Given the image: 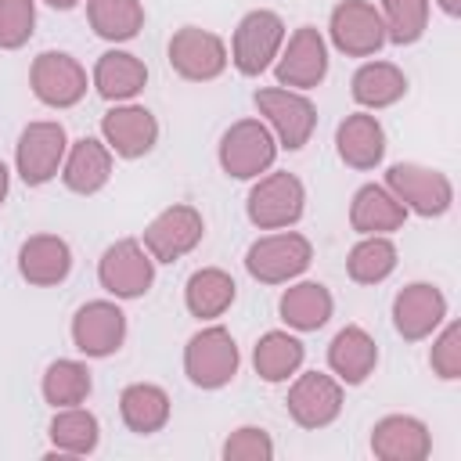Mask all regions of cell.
Listing matches in <instances>:
<instances>
[{"label":"cell","mask_w":461,"mask_h":461,"mask_svg":"<svg viewBox=\"0 0 461 461\" xmlns=\"http://www.w3.org/2000/svg\"><path fill=\"white\" fill-rule=\"evenodd\" d=\"M223 457L227 461H270L274 457V443H270V436L263 429L245 425L223 443Z\"/></svg>","instance_id":"cell-37"},{"label":"cell","mask_w":461,"mask_h":461,"mask_svg":"<svg viewBox=\"0 0 461 461\" xmlns=\"http://www.w3.org/2000/svg\"><path fill=\"white\" fill-rule=\"evenodd\" d=\"M252 364H256V375H259V378L281 382V378H288V375L303 364V342L292 339L288 331H267V335L256 342Z\"/></svg>","instance_id":"cell-31"},{"label":"cell","mask_w":461,"mask_h":461,"mask_svg":"<svg viewBox=\"0 0 461 461\" xmlns=\"http://www.w3.org/2000/svg\"><path fill=\"white\" fill-rule=\"evenodd\" d=\"M285 40V22L274 11H249L234 29V65L241 76H259Z\"/></svg>","instance_id":"cell-6"},{"label":"cell","mask_w":461,"mask_h":461,"mask_svg":"<svg viewBox=\"0 0 461 461\" xmlns=\"http://www.w3.org/2000/svg\"><path fill=\"white\" fill-rule=\"evenodd\" d=\"M371 450L375 457L382 461H421L429 457L432 450V439H429V429L418 421V418H407V414H389L375 425L371 432Z\"/></svg>","instance_id":"cell-18"},{"label":"cell","mask_w":461,"mask_h":461,"mask_svg":"<svg viewBox=\"0 0 461 461\" xmlns=\"http://www.w3.org/2000/svg\"><path fill=\"white\" fill-rule=\"evenodd\" d=\"M234 303V277L216 270V267H205V270H194L191 281H187V310L202 321L209 317H220L227 306Z\"/></svg>","instance_id":"cell-29"},{"label":"cell","mask_w":461,"mask_h":461,"mask_svg":"<svg viewBox=\"0 0 461 461\" xmlns=\"http://www.w3.org/2000/svg\"><path fill=\"white\" fill-rule=\"evenodd\" d=\"M281 317L299 331H317L331 317V295L317 281H303L281 295Z\"/></svg>","instance_id":"cell-28"},{"label":"cell","mask_w":461,"mask_h":461,"mask_svg":"<svg viewBox=\"0 0 461 461\" xmlns=\"http://www.w3.org/2000/svg\"><path fill=\"white\" fill-rule=\"evenodd\" d=\"M18 270L29 285H58L72 270V252L54 234H36L18 252Z\"/></svg>","instance_id":"cell-21"},{"label":"cell","mask_w":461,"mask_h":461,"mask_svg":"<svg viewBox=\"0 0 461 461\" xmlns=\"http://www.w3.org/2000/svg\"><path fill=\"white\" fill-rule=\"evenodd\" d=\"M187 378L202 389H220L238 375V346L227 328H202L184 353Z\"/></svg>","instance_id":"cell-1"},{"label":"cell","mask_w":461,"mask_h":461,"mask_svg":"<svg viewBox=\"0 0 461 461\" xmlns=\"http://www.w3.org/2000/svg\"><path fill=\"white\" fill-rule=\"evenodd\" d=\"M346 267H349V277H353V281H360V285H378V281H385V277L393 274V267H396V245H393L389 238H382V234H367L360 245H353Z\"/></svg>","instance_id":"cell-32"},{"label":"cell","mask_w":461,"mask_h":461,"mask_svg":"<svg viewBox=\"0 0 461 461\" xmlns=\"http://www.w3.org/2000/svg\"><path fill=\"white\" fill-rule=\"evenodd\" d=\"M32 94L50 108H72L86 94V72L72 54L43 50L32 61Z\"/></svg>","instance_id":"cell-7"},{"label":"cell","mask_w":461,"mask_h":461,"mask_svg":"<svg viewBox=\"0 0 461 461\" xmlns=\"http://www.w3.org/2000/svg\"><path fill=\"white\" fill-rule=\"evenodd\" d=\"M375 360H378L375 339H371L364 328H357V324L342 328V331L331 339V346H328V364H331V371H335L342 382H349V385H360V382L375 371Z\"/></svg>","instance_id":"cell-22"},{"label":"cell","mask_w":461,"mask_h":461,"mask_svg":"<svg viewBox=\"0 0 461 461\" xmlns=\"http://www.w3.org/2000/svg\"><path fill=\"white\" fill-rule=\"evenodd\" d=\"M169 65L184 76V79H216L227 68V47L216 32L198 29V25H184L173 40H169Z\"/></svg>","instance_id":"cell-9"},{"label":"cell","mask_w":461,"mask_h":461,"mask_svg":"<svg viewBox=\"0 0 461 461\" xmlns=\"http://www.w3.org/2000/svg\"><path fill=\"white\" fill-rule=\"evenodd\" d=\"M101 130H104V140L112 144L115 155L122 158H137L144 151H151L155 137H158V122L148 108H137V104H126V108H112L104 119H101Z\"/></svg>","instance_id":"cell-19"},{"label":"cell","mask_w":461,"mask_h":461,"mask_svg":"<svg viewBox=\"0 0 461 461\" xmlns=\"http://www.w3.org/2000/svg\"><path fill=\"white\" fill-rule=\"evenodd\" d=\"M335 144H339L342 162L353 166V169H375L385 155V133H382L378 119L367 115V112L346 115V122L335 133Z\"/></svg>","instance_id":"cell-20"},{"label":"cell","mask_w":461,"mask_h":461,"mask_svg":"<svg viewBox=\"0 0 461 461\" xmlns=\"http://www.w3.org/2000/svg\"><path fill=\"white\" fill-rule=\"evenodd\" d=\"M277 155V144H274V133L259 122V119H241L234 122L223 140H220V166L238 176V180H249V176H259Z\"/></svg>","instance_id":"cell-2"},{"label":"cell","mask_w":461,"mask_h":461,"mask_svg":"<svg viewBox=\"0 0 461 461\" xmlns=\"http://www.w3.org/2000/svg\"><path fill=\"white\" fill-rule=\"evenodd\" d=\"M382 25H385V40L393 43H414L425 32L429 22V0H382Z\"/></svg>","instance_id":"cell-35"},{"label":"cell","mask_w":461,"mask_h":461,"mask_svg":"<svg viewBox=\"0 0 461 461\" xmlns=\"http://www.w3.org/2000/svg\"><path fill=\"white\" fill-rule=\"evenodd\" d=\"M86 18L104 40H133L144 25L140 0H86Z\"/></svg>","instance_id":"cell-30"},{"label":"cell","mask_w":461,"mask_h":461,"mask_svg":"<svg viewBox=\"0 0 461 461\" xmlns=\"http://www.w3.org/2000/svg\"><path fill=\"white\" fill-rule=\"evenodd\" d=\"M403 94H407V76L389 61H371V65L357 68V76H353V97L364 108L396 104Z\"/></svg>","instance_id":"cell-27"},{"label":"cell","mask_w":461,"mask_h":461,"mask_svg":"<svg viewBox=\"0 0 461 461\" xmlns=\"http://www.w3.org/2000/svg\"><path fill=\"white\" fill-rule=\"evenodd\" d=\"M65 158V130L58 122H29L18 140V173L25 184H47Z\"/></svg>","instance_id":"cell-14"},{"label":"cell","mask_w":461,"mask_h":461,"mask_svg":"<svg viewBox=\"0 0 461 461\" xmlns=\"http://www.w3.org/2000/svg\"><path fill=\"white\" fill-rule=\"evenodd\" d=\"M119 411H122V421L148 436V432H158L166 421H169V396L158 389V385H148V382H137V385H126L122 396H119Z\"/></svg>","instance_id":"cell-26"},{"label":"cell","mask_w":461,"mask_h":461,"mask_svg":"<svg viewBox=\"0 0 461 461\" xmlns=\"http://www.w3.org/2000/svg\"><path fill=\"white\" fill-rule=\"evenodd\" d=\"M342 411V385L331 375L310 371L288 389V414L303 429H324Z\"/></svg>","instance_id":"cell-15"},{"label":"cell","mask_w":461,"mask_h":461,"mask_svg":"<svg viewBox=\"0 0 461 461\" xmlns=\"http://www.w3.org/2000/svg\"><path fill=\"white\" fill-rule=\"evenodd\" d=\"M303 184L292 173H270L249 191V220L263 230L288 227L303 216Z\"/></svg>","instance_id":"cell-4"},{"label":"cell","mask_w":461,"mask_h":461,"mask_svg":"<svg viewBox=\"0 0 461 461\" xmlns=\"http://www.w3.org/2000/svg\"><path fill=\"white\" fill-rule=\"evenodd\" d=\"M256 108L270 119L274 133L281 137V144H285L288 151L303 148V144L310 140L313 126H317V108H313L303 94L285 90V86L259 90V94H256Z\"/></svg>","instance_id":"cell-8"},{"label":"cell","mask_w":461,"mask_h":461,"mask_svg":"<svg viewBox=\"0 0 461 461\" xmlns=\"http://www.w3.org/2000/svg\"><path fill=\"white\" fill-rule=\"evenodd\" d=\"M328 72V47L324 36L313 25H303L292 32L281 61H277V83L281 86H317Z\"/></svg>","instance_id":"cell-16"},{"label":"cell","mask_w":461,"mask_h":461,"mask_svg":"<svg viewBox=\"0 0 461 461\" xmlns=\"http://www.w3.org/2000/svg\"><path fill=\"white\" fill-rule=\"evenodd\" d=\"M50 439L61 454H90L97 447V418L79 407L58 411L50 421Z\"/></svg>","instance_id":"cell-33"},{"label":"cell","mask_w":461,"mask_h":461,"mask_svg":"<svg viewBox=\"0 0 461 461\" xmlns=\"http://www.w3.org/2000/svg\"><path fill=\"white\" fill-rule=\"evenodd\" d=\"M439 7H443L447 14H461V0H439Z\"/></svg>","instance_id":"cell-39"},{"label":"cell","mask_w":461,"mask_h":461,"mask_svg":"<svg viewBox=\"0 0 461 461\" xmlns=\"http://www.w3.org/2000/svg\"><path fill=\"white\" fill-rule=\"evenodd\" d=\"M202 212L191 209V205H173L166 212H158L148 230H144V249L158 259V263H173L180 259L184 252H191L198 241H202Z\"/></svg>","instance_id":"cell-11"},{"label":"cell","mask_w":461,"mask_h":461,"mask_svg":"<svg viewBox=\"0 0 461 461\" xmlns=\"http://www.w3.org/2000/svg\"><path fill=\"white\" fill-rule=\"evenodd\" d=\"M108 173H112V151L94 140V137H83L72 144L68 158H65V187L76 191V194H94L108 184Z\"/></svg>","instance_id":"cell-24"},{"label":"cell","mask_w":461,"mask_h":461,"mask_svg":"<svg viewBox=\"0 0 461 461\" xmlns=\"http://www.w3.org/2000/svg\"><path fill=\"white\" fill-rule=\"evenodd\" d=\"M403 216H407L403 202H400L396 194H389L385 187H378V184L360 187V191L353 194V205H349V223H353V230H360V234H385V230H396V227H403Z\"/></svg>","instance_id":"cell-25"},{"label":"cell","mask_w":461,"mask_h":461,"mask_svg":"<svg viewBox=\"0 0 461 461\" xmlns=\"http://www.w3.org/2000/svg\"><path fill=\"white\" fill-rule=\"evenodd\" d=\"M4 194H7V166L0 162V202H4Z\"/></svg>","instance_id":"cell-40"},{"label":"cell","mask_w":461,"mask_h":461,"mask_svg":"<svg viewBox=\"0 0 461 461\" xmlns=\"http://www.w3.org/2000/svg\"><path fill=\"white\" fill-rule=\"evenodd\" d=\"M126 339V313L115 303H86L72 317V342L86 357H108L122 346Z\"/></svg>","instance_id":"cell-13"},{"label":"cell","mask_w":461,"mask_h":461,"mask_svg":"<svg viewBox=\"0 0 461 461\" xmlns=\"http://www.w3.org/2000/svg\"><path fill=\"white\" fill-rule=\"evenodd\" d=\"M90 393V371L76 360H58L43 375V396L54 407H76Z\"/></svg>","instance_id":"cell-34"},{"label":"cell","mask_w":461,"mask_h":461,"mask_svg":"<svg viewBox=\"0 0 461 461\" xmlns=\"http://www.w3.org/2000/svg\"><path fill=\"white\" fill-rule=\"evenodd\" d=\"M385 184L389 191L411 205L418 216H439L450 209L454 202V187L443 173L436 169H425V166H414V162H396L389 173H385Z\"/></svg>","instance_id":"cell-3"},{"label":"cell","mask_w":461,"mask_h":461,"mask_svg":"<svg viewBox=\"0 0 461 461\" xmlns=\"http://www.w3.org/2000/svg\"><path fill=\"white\" fill-rule=\"evenodd\" d=\"M36 7L32 0H0V47L14 50L32 36Z\"/></svg>","instance_id":"cell-36"},{"label":"cell","mask_w":461,"mask_h":461,"mask_svg":"<svg viewBox=\"0 0 461 461\" xmlns=\"http://www.w3.org/2000/svg\"><path fill=\"white\" fill-rule=\"evenodd\" d=\"M443 317H447V299H443V292L432 288V285H421V281H418V285H407V288L396 295V303H393L396 331H400L403 339H411V342L432 335V328H436Z\"/></svg>","instance_id":"cell-17"},{"label":"cell","mask_w":461,"mask_h":461,"mask_svg":"<svg viewBox=\"0 0 461 461\" xmlns=\"http://www.w3.org/2000/svg\"><path fill=\"white\" fill-rule=\"evenodd\" d=\"M144 83H148V68L140 58H133L126 50H108L97 58L94 86L104 101H130L144 90Z\"/></svg>","instance_id":"cell-23"},{"label":"cell","mask_w":461,"mask_h":461,"mask_svg":"<svg viewBox=\"0 0 461 461\" xmlns=\"http://www.w3.org/2000/svg\"><path fill=\"white\" fill-rule=\"evenodd\" d=\"M97 274H101V285H104L112 295H119V299H137V295H144V292L151 288V281H155V267H151L148 252L140 249V241H133V238L115 241V245L101 256Z\"/></svg>","instance_id":"cell-10"},{"label":"cell","mask_w":461,"mask_h":461,"mask_svg":"<svg viewBox=\"0 0 461 461\" xmlns=\"http://www.w3.org/2000/svg\"><path fill=\"white\" fill-rule=\"evenodd\" d=\"M310 241L303 234H270V238H259L249 256H245V267L256 281L263 285H281L295 274H303L310 267Z\"/></svg>","instance_id":"cell-5"},{"label":"cell","mask_w":461,"mask_h":461,"mask_svg":"<svg viewBox=\"0 0 461 461\" xmlns=\"http://www.w3.org/2000/svg\"><path fill=\"white\" fill-rule=\"evenodd\" d=\"M432 371L439 378L461 375V324H447V331L432 346Z\"/></svg>","instance_id":"cell-38"},{"label":"cell","mask_w":461,"mask_h":461,"mask_svg":"<svg viewBox=\"0 0 461 461\" xmlns=\"http://www.w3.org/2000/svg\"><path fill=\"white\" fill-rule=\"evenodd\" d=\"M331 40L342 54L367 58L385 43V25L382 14L367 0H342L331 11Z\"/></svg>","instance_id":"cell-12"},{"label":"cell","mask_w":461,"mask_h":461,"mask_svg":"<svg viewBox=\"0 0 461 461\" xmlns=\"http://www.w3.org/2000/svg\"><path fill=\"white\" fill-rule=\"evenodd\" d=\"M47 4H50V7H58V11H68V7H76L79 0H47Z\"/></svg>","instance_id":"cell-41"}]
</instances>
